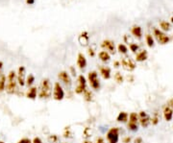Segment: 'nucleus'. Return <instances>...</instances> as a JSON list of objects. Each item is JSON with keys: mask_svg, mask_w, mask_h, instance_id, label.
<instances>
[{"mask_svg": "<svg viewBox=\"0 0 173 143\" xmlns=\"http://www.w3.org/2000/svg\"><path fill=\"white\" fill-rule=\"evenodd\" d=\"M83 95H84V99H85V101H87V102H91V101H93V92H91L90 90L87 89V90L83 93Z\"/></svg>", "mask_w": 173, "mask_h": 143, "instance_id": "obj_25", "label": "nucleus"}, {"mask_svg": "<svg viewBox=\"0 0 173 143\" xmlns=\"http://www.w3.org/2000/svg\"><path fill=\"white\" fill-rule=\"evenodd\" d=\"M6 87L5 90L7 93L9 94H13L16 92V84H18V80H16V73L13 70L10 71L8 76H7L6 80Z\"/></svg>", "mask_w": 173, "mask_h": 143, "instance_id": "obj_1", "label": "nucleus"}, {"mask_svg": "<svg viewBox=\"0 0 173 143\" xmlns=\"http://www.w3.org/2000/svg\"><path fill=\"white\" fill-rule=\"evenodd\" d=\"M106 137L109 143H117L119 140V129L117 127L111 128L107 132Z\"/></svg>", "mask_w": 173, "mask_h": 143, "instance_id": "obj_5", "label": "nucleus"}, {"mask_svg": "<svg viewBox=\"0 0 173 143\" xmlns=\"http://www.w3.org/2000/svg\"><path fill=\"white\" fill-rule=\"evenodd\" d=\"M146 43L149 47H153L154 46V39L152 37L151 35H146Z\"/></svg>", "mask_w": 173, "mask_h": 143, "instance_id": "obj_28", "label": "nucleus"}, {"mask_svg": "<svg viewBox=\"0 0 173 143\" xmlns=\"http://www.w3.org/2000/svg\"><path fill=\"white\" fill-rule=\"evenodd\" d=\"M111 68L110 67H107V66H101L100 67V74L101 76H102L105 80H109L111 78Z\"/></svg>", "mask_w": 173, "mask_h": 143, "instance_id": "obj_15", "label": "nucleus"}, {"mask_svg": "<svg viewBox=\"0 0 173 143\" xmlns=\"http://www.w3.org/2000/svg\"><path fill=\"white\" fill-rule=\"evenodd\" d=\"M70 70H71V72H72V75H73V76H75V75H76V71L74 70V68H73L72 66L70 67Z\"/></svg>", "mask_w": 173, "mask_h": 143, "instance_id": "obj_43", "label": "nucleus"}, {"mask_svg": "<svg viewBox=\"0 0 173 143\" xmlns=\"http://www.w3.org/2000/svg\"><path fill=\"white\" fill-rule=\"evenodd\" d=\"M2 69H3V63L0 61V75H2Z\"/></svg>", "mask_w": 173, "mask_h": 143, "instance_id": "obj_42", "label": "nucleus"}, {"mask_svg": "<svg viewBox=\"0 0 173 143\" xmlns=\"http://www.w3.org/2000/svg\"><path fill=\"white\" fill-rule=\"evenodd\" d=\"M87 59L86 57H85L84 54L82 53H79L77 56V66L79 67L80 69H85L87 67Z\"/></svg>", "mask_w": 173, "mask_h": 143, "instance_id": "obj_13", "label": "nucleus"}, {"mask_svg": "<svg viewBox=\"0 0 173 143\" xmlns=\"http://www.w3.org/2000/svg\"><path fill=\"white\" fill-rule=\"evenodd\" d=\"M117 50L119 51V53H122V54H126V53L128 52V48H127V46L125 45V44H123V43L118 44V46H117Z\"/></svg>", "mask_w": 173, "mask_h": 143, "instance_id": "obj_26", "label": "nucleus"}, {"mask_svg": "<svg viewBox=\"0 0 173 143\" xmlns=\"http://www.w3.org/2000/svg\"><path fill=\"white\" fill-rule=\"evenodd\" d=\"M16 80L20 87L25 86L26 81V68L24 66H19L18 70V74H16Z\"/></svg>", "mask_w": 173, "mask_h": 143, "instance_id": "obj_7", "label": "nucleus"}, {"mask_svg": "<svg viewBox=\"0 0 173 143\" xmlns=\"http://www.w3.org/2000/svg\"><path fill=\"white\" fill-rule=\"evenodd\" d=\"M98 57H99V59L104 63L109 62L111 59V55L108 51H101V52H99V54H98Z\"/></svg>", "mask_w": 173, "mask_h": 143, "instance_id": "obj_20", "label": "nucleus"}, {"mask_svg": "<svg viewBox=\"0 0 173 143\" xmlns=\"http://www.w3.org/2000/svg\"><path fill=\"white\" fill-rule=\"evenodd\" d=\"M52 94V86L49 79H43L40 83L39 97L42 99H47Z\"/></svg>", "mask_w": 173, "mask_h": 143, "instance_id": "obj_2", "label": "nucleus"}, {"mask_svg": "<svg viewBox=\"0 0 173 143\" xmlns=\"http://www.w3.org/2000/svg\"><path fill=\"white\" fill-rule=\"evenodd\" d=\"M70 129L69 128H66V130H64V137H70Z\"/></svg>", "mask_w": 173, "mask_h": 143, "instance_id": "obj_33", "label": "nucleus"}, {"mask_svg": "<svg viewBox=\"0 0 173 143\" xmlns=\"http://www.w3.org/2000/svg\"><path fill=\"white\" fill-rule=\"evenodd\" d=\"M96 143H105V141H104V139L102 137H98L96 139Z\"/></svg>", "mask_w": 173, "mask_h": 143, "instance_id": "obj_41", "label": "nucleus"}, {"mask_svg": "<svg viewBox=\"0 0 173 143\" xmlns=\"http://www.w3.org/2000/svg\"><path fill=\"white\" fill-rule=\"evenodd\" d=\"M6 80L7 78L4 74L0 75V92L5 90V87H6Z\"/></svg>", "mask_w": 173, "mask_h": 143, "instance_id": "obj_22", "label": "nucleus"}, {"mask_svg": "<svg viewBox=\"0 0 173 143\" xmlns=\"http://www.w3.org/2000/svg\"><path fill=\"white\" fill-rule=\"evenodd\" d=\"M114 79H115V81L117 82V83H122V82H123V77H122V75L120 74V72H117V73H115Z\"/></svg>", "mask_w": 173, "mask_h": 143, "instance_id": "obj_30", "label": "nucleus"}, {"mask_svg": "<svg viewBox=\"0 0 173 143\" xmlns=\"http://www.w3.org/2000/svg\"><path fill=\"white\" fill-rule=\"evenodd\" d=\"M160 26L162 30H165V31H168V30L170 29V24H169L167 21H165V20H162V21L160 22Z\"/></svg>", "mask_w": 173, "mask_h": 143, "instance_id": "obj_27", "label": "nucleus"}, {"mask_svg": "<svg viewBox=\"0 0 173 143\" xmlns=\"http://www.w3.org/2000/svg\"><path fill=\"white\" fill-rule=\"evenodd\" d=\"M0 143H4V142H3V141H0Z\"/></svg>", "mask_w": 173, "mask_h": 143, "instance_id": "obj_46", "label": "nucleus"}, {"mask_svg": "<svg viewBox=\"0 0 173 143\" xmlns=\"http://www.w3.org/2000/svg\"><path fill=\"white\" fill-rule=\"evenodd\" d=\"M138 121H140L141 125L142 126L143 128H146L147 126L150 124L151 122V119L150 117L148 116V115L146 114V112L144 111H141L140 114H138Z\"/></svg>", "mask_w": 173, "mask_h": 143, "instance_id": "obj_10", "label": "nucleus"}, {"mask_svg": "<svg viewBox=\"0 0 173 143\" xmlns=\"http://www.w3.org/2000/svg\"><path fill=\"white\" fill-rule=\"evenodd\" d=\"M130 141H131V137H126L123 138V142L124 143H129Z\"/></svg>", "mask_w": 173, "mask_h": 143, "instance_id": "obj_39", "label": "nucleus"}, {"mask_svg": "<svg viewBox=\"0 0 173 143\" xmlns=\"http://www.w3.org/2000/svg\"><path fill=\"white\" fill-rule=\"evenodd\" d=\"M18 143H32V140L30 138H27V137H23L21 138Z\"/></svg>", "mask_w": 173, "mask_h": 143, "instance_id": "obj_32", "label": "nucleus"}, {"mask_svg": "<svg viewBox=\"0 0 173 143\" xmlns=\"http://www.w3.org/2000/svg\"><path fill=\"white\" fill-rule=\"evenodd\" d=\"M78 39H79V42H80L81 45L87 46L88 44H89V40H90L89 34H88V32H83L79 36V37H78Z\"/></svg>", "mask_w": 173, "mask_h": 143, "instance_id": "obj_14", "label": "nucleus"}, {"mask_svg": "<svg viewBox=\"0 0 173 143\" xmlns=\"http://www.w3.org/2000/svg\"><path fill=\"white\" fill-rule=\"evenodd\" d=\"M88 81L90 85L91 88L98 90L100 88V81L98 79V73L96 71H90L88 74Z\"/></svg>", "mask_w": 173, "mask_h": 143, "instance_id": "obj_3", "label": "nucleus"}, {"mask_svg": "<svg viewBox=\"0 0 173 143\" xmlns=\"http://www.w3.org/2000/svg\"><path fill=\"white\" fill-rule=\"evenodd\" d=\"M134 143H143V141H142V138L141 137H137L135 139Z\"/></svg>", "mask_w": 173, "mask_h": 143, "instance_id": "obj_38", "label": "nucleus"}, {"mask_svg": "<svg viewBox=\"0 0 173 143\" xmlns=\"http://www.w3.org/2000/svg\"><path fill=\"white\" fill-rule=\"evenodd\" d=\"M88 53H89V55L90 57H94V56H95V52H94V50L91 48V47H90V48L88 49Z\"/></svg>", "mask_w": 173, "mask_h": 143, "instance_id": "obj_35", "label": "nucleus"}, {"mask_svg": "<svg viewBox=\"0 0 173 143\" xmlns=\"http://www.w3.org/2000/svg\"><path fill=\"white\" fill-rule=\"evenodd\" d=\"M121 64L124 67V69H126L128 71H133L136 68V63L131 59H128V58L122 59Z\"/></svg>", "mask_w": 173, "mask_h": 143, "instance_id": "obj_11", "label": "nucleus"}, {"mask_svg": "<svg viewBox=\"0 0 173 143\" xmlns=\"http://www.w3.org/2000/svg\"><path fill=\"white\" fill-rule=\"evenodd\" d=\"M132 34H133L135 37L141 39V28L140 26H134L133 28H132Z\"/></svg>", "mask_w": 173, "mask_h": 143, "instance_id": "obj_21", "label": "nucleus"}, {"mask_svg": "<svg viewBox=\"0 0 173 143\" xmlns=\"http://www.w3.org/2000/svg\"><path fill=\"white\" fill-rule=\"evenodd\" d=\"M50 140H51L52 142H57L58 137H57L56 135H51V137H50Z\"/></svg>", "mask_w": 173, "mask_h": 143, "instance_id": "obj_37", "label": "nucleus"}, {"mask_svg": "<svg viewBox=\"0 0 173 143\" xmlns=\"http://www.w3.org/2000/svg\"><path fill=\"white\" fill-rule=\"evenodd\" d=\"M128 118H129V122H130V123L137 124L138 121V114L136 113V112H132V113H130V115H129Z\"/></svg>", "mask_w": 173, "mask_h": 143, "instance_id": "obj_24", "label": "nucleus"}, {"mask_svg": "<svg viewBox=\"0 0 173 143\" xmlns=\"http://www.w3.org/2000/svg\"><path fill=\"white\" fill-rule=\"evenodd\" d=\"M34 82H35V76H34L33 74H29L28 76L26 77V81H25V85L28 87H30L34 84Z\"/></svg>", "mask_w": 173, "mask_h": 143, "instance_id": "obj_23", "label": "nucleus"}, {"mask_svg": "<svg viewBox=\"0 0 173 143\" xmlns=\"http://www.w3.org/2000/svg\"><path fill=\"white\" fill-rule=\"evenodd\" d=\"M58 78H59L60 81H62L66 86L70 87L71 84H72L71 77L69 76V74L67 73L66 71H61V72H59V74H58Z\"/></svg>", "mask_w": 173, "mask_h": 143, "instance_id": "obj_9", "label": "nucleus"}, {"mask_svg": "<svg viewBox=\"0 0 173 143\" xmlns=\"http://www.w3.org/2000/svg\"><path fill=\"white\" fill-rule=\"evenodd\" d=\"M172 107H173V100H172Z\"/></svg>", "mask_w": 173, "mask_h": 143, "instance_id": "obj_47", "label": "nucleus"}, {"mask_svg": "<svg viewBox=\"0 0 173 143\" xmlns=\"http://www.w3.org/2000/svg\"><path fill=\"white\" fill-rule=\"evenodd\" d=\"M159 120H160V119H159V117H158V115L156 114L155 116L152 118V120H151V122H152V124L153 125H157L158 124V122H159Z\"/></svg>", "mask_w": 173, "mask_h": 143, "instance_id": "obj_34", "label": "nucleus"}, {"mask_svg": "<svg viewBox=\"0 0 173 143\" xmlns=\"http://www.w3.org/2000/svg\"><path fill=\"white\" fill-rule=\"evenodd\" d=\"M128 117H129V114L127 112L125 111H121L118 113L117 117V122H121V123H126L128 121Z\"/></svg>", "mask_w": 173, "mask_h": 143, "instance_id": "obj_19", "label": "nucleus"}, {"mask_svg": "<svg viewBox=\"0 0 173 143\" xmlns=\"http://www.w3.org/2000/svg\"><path fill=\"white\" fill-rule=\"evenodd\" d=\"M88 89L87 79L84 75H79L77 79V87L75 88L76 94H83Z\"/></svg>", "mask_w": 173, "mask_h": 143, "instance_id": "obj_4", "label": "nucleus"}, {"mask_svg": "<svg viewBox=\"0 0 173 143\" xmlns=\"http://www.w3.org/2000/svg\"><path fill=\"white\" fill-rule=\"evenodd\" d=\"M83 143H93V142H91V141H90V140H85Z\"/></svg>", "mask_w": 173, "mask_h": 143, "instance_id": "obj_45", "label": "nucleus"}, {"mask_svg": "<svg viewBox=\"0 0 173 143\" xmlns=\"http://www.w3.org/2000/svg\"><path fill=\"white\" fill-rule=\"evenodd\" d=\"M172 22H173V18H172Z\"/></svg>", "mask_w": 173, "mask_h": 143, "instance_id": "obj_48", "label": "nucleus"}, {"mask_svg": "<svg viewBox=\"0 0 173 143\" xmlns=\"http://www.w3.org/2000/svg\"><path fill=\"white\" fill-rule=\"evenodd\" d=\"M32 143H42V140L40 137H34Z\"/></svg>", "mask_w": 173, "mask_h": 143, "instance_id": "obj_36", "label": "nucleus"}, {"mask_svg": "<svg viewBox=\"0 0 173 143\" xmlns=\"http://www.w3.org/2000/svg\"><path fill=\"white\" fill-rule=\"evenodd\" d=\"M127 127H128V129L130 131H132V132H136V131H138V124H135V123H130L129 122L128 123V125H127Z\"/></svg>", "mask_w": 173, "mask_h": 143, "instance_id": "obj_29", "label": "nucleus"}, {"mask_svg": "<svg viewBox=\"0 0 173 143\" xmlns=\"http://www.w3.org/2000/svg\"><path fill=\"white\" fill-rule=\"evenodd\" d=\"M154 35H155L156 39L158 40L159 43H161V44H167V43L169 42V37H168V36L165 35V33H162V32L161 31V30L155 29V30H154Z\"/></svg>", "mask_w": 173, "mask_h": 143, "instance_id": "obj_8", "label": "nucleus"}, {"mask_svg": "<svg viewBox=\"0 0 173 143\" xmlns=\"http://www.w3.org/2000/svg\"><path fill=\"white\" fill-rule=\"evenodd\" d=\"M164 117L167 121H170L173 118V111L169 107H165L164 110Z\"/></svg>", "mask_w": 173, "mask_h": 143, "instance_id": "obj_17", "label": "nucleus"}, {"mask_svg": "<svg viewBox=\"0 0 173 143\" xmlns=\"http://www.w3.org/2000/svg\"><path fill=\"white\" fill-rule=\"evenodd\" d=\"M129 47H130V49H131L132 52H137V51L138 50V45L137 43H131Z\"/></svg>", "mask_w": 173, "mask_h": 143, "instance_id": "obj_31", "label": "nucleus"}, {"mask_svg": "<svg viewBox=\"0 0 173 143\" xmlns=\"http://www.w3.org/2000/svg\"><path fill=\"white\" fill-rule=\"evenodd\" d=\"M37 95H38V89H37L36 87H32L29 88L28 91H27L26 97L28 98V99L35 100L37 98Z\"/></svg>", "mask_w": 173, "mask_h": 143, "instance_id": "obj_16", "label": "nucleus"}, {"mask_svg": "<svg viewBox=\"0 0 173 143\" xmlns=\"http://www.w3.org/2000/svg\"><path fill=\"white\" fill-rule=\"evenodd\" d=\"M148 57V54H147V51L146 50H142L141 52H138L137 54V56H136V61L137 62H143L147 59Z\"/></svg>", "mask_w": 173, "mask_h": 143, "instance_id": "obj_18", "label": "nucleus"}, {"mask_svg": "<svg viewBox=\"0 0 173 143\" xmlns=\"http://www.w3.org/2000/svg\"><path fill=\"white\" fill-rule=\"evenodd\" d=\"M101 47L104 49H106L108 51H110L112 54H114L115 52V46H114V42H112L110 39H105L101 43Z\"/></svg>", "mask_w": 173, "mask_h": 143, "instance_id": "obj_12", "label": "nucleus"}, {"mask_svg": "<svg viewBox=\"0 0 173 143\" xmlns=\"http://www.w3.org/2000/svg\"><path fill=\"white\" fill-rule=\"evenodd\" d=\"M34 3H35V0H26L27 5H33Z\"/></svg>", "mask_w": 173, "mask_h": 143, "instance_id": "obj_40", "label": "nucleus"}, {"mask_svg": "<svg viewBox=\"0 0 173 143\" xmlns=\"http://www.w3.org/2000/svg\"><path fill=\"white\" fill-rule=\"evenodd\" d=\"M119 64H120L119 62H114V67H118L119 66Z\"/></svg>", "mask_w": 173, "mask_h": 143, "instance_id": "obj_44", "label": "nucleus"}, {"mask_svg": "<svg viewBox=\"0 0 173 143\" xmlns=\"http://www.w3.org/2000/svg\"><path fill=\"white\" fill-rule=\"evenodd\" d=\"M53 98L56 101H62L64 98V90L59 82L54 84L53 87Z\"/></svg>", "mask_w": 173, "mask_h": 143, "instance_id": "obj_6", "label": "nucleus"}]
</instances>
